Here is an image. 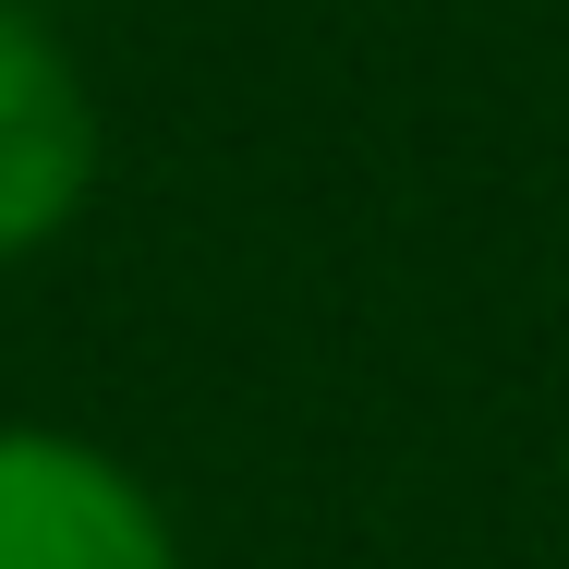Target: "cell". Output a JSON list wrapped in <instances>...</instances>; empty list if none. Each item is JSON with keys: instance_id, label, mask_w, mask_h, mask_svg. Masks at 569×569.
I'll return each instance as SVG.
<instances>
[{"instance_id": "obj_2", "label": "cell", "mask_w": 569, "mask_h": 569, "mask_svg": "<svg viewBox=\"0 0 569 569\" xmlns=\"http://www.w3.org/2000/svg\"><path fill=\"white\" fill-rule=\"evenodd\" d=\"M98 182V98L37 12L0 0V254L49 242Z\"/></svg>"}, {"instance_id": "obj_1", "label": "cell", "mask_w": 569, "mask_h": 569, "mask_svg": "<svg viewBox=\"0 0 569 569\" xmlns=\"http://www.w3.org/2000/svg\"><path fill=\"white\" fill-rule=\"evenodd\" d=\"M0 569H182V533L110 449L0 425Z\"/></svg>"}]
</instances>
